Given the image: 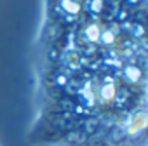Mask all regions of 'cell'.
I'll return each mask as SVG.
<instances>
[{
    "instance_id": "6da1fadb",
    "label": "cell",
    "mask_w": 148,
    "mask_h": 146,
    "mask_svg": "<svg viewBox=\"0 0 148 146\" xmlns=\"http://www.w3.org/2000/svg\"><path fill=\"white\" fill-rule=\"evenodd\" d=\"M35 146H146V0H45Z\"/></svg>"
}]
</instances>
